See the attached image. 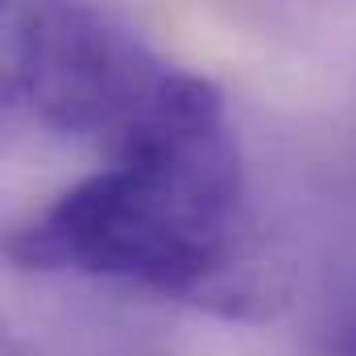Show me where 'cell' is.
Returning a JSON list of instances; mask_svg holds the SVG:
<instances>
[{"mask_svg":"<svg viewBox=\"0 0 356 356\" xmlns=\"http://www.w3.org/2000/svg\"><path fill=\"white\" fill-rule=\"evenodd\" d=\"M245 158L224 91L175 71L112 162L63 191L8 241L29 273L112 282L253 315L266 286L245 249Z\"/></svg>","mask_w":356,"mask_h":356,"instance_id":"1","label":"cell"},{"mask_svg":"<svg viewBox=\"0 0 356 356\" xmlns=\"http://www.w3.org/2000/svg\"><path fill=\"white\" fill-rule=\"evenodd\" d=\"M175 71L99 0H25L8 42V104L54 137H120Z\"/></svg>","mask_w":356,"mask_h":356,"instance_id":"2","label":"cell"},{"mask_svg":"<svg viewBox=\"0 0 356 356\" xmlns=\"http://www.w3.org/2000/svg\"><path fill=\"white\" fill-rule=\"evenodd\" d=\"M332 356H356V307L344 315V323H340V332H336Z\"/></svg>","mask_w":356,"mask_h":356,"instance_id":"3","label":"cell"},{"mask_svg":"<svg viewBox=\"0 0 356 356\" xmlns=\"http://www.w3.org/2000/svg\"><path fill=\"white\" fill-rule=\"evenodd\" d=\"M8 356H21V348H17V344H13V348H8Z\"/></svg>","mask_w":356,"mask_h":356,"instance_id":"4","label":"cell"}]
</instances>
